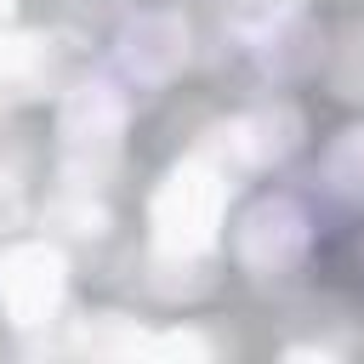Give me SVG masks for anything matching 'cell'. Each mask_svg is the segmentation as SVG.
<instances>
[{"label": "cell", "mask_w": 364, "mask_h": 364, "mask_svg": "<svg viewBox=\"0 0 364 364\" xmlns=\"http://www.w3.org/2000/svg\"><path fill=\"white\" fill-rule=\"evenodd\" d=\"M222 210H228V176L210 159H182L159 182L154 210H148L159 256H171V262L205 256L216 245V233H222Z\"/></svg>", "instance_id": "1"}, {"label": "cell", "mask_w": 364, "mask_h": 364, "mask_svg": "<svg viewBox=\"0 0 364 364\" xmlns=\"http://www.w3.org/2000/svg\"><path fill=\"white\" fill-rule=\"evenodd\" d=\"M119 136H125V97L108 80H85L63 97L57 148H63V165L74 182H97L119 159Z\"/></svg>", "instance_id": "2"}, {"label": "cell", "mask_w": 364, "mask_h": 364, "mask_svg": "<svg viewBox=\"0 0 364 364\" xmlns=\"http://www.w3.org/2000/svg\"><path fill=\"white\" fill-rule=\"evenodd\" d=\"M68 296V267H63V250L57 245H11L0 250V307L17 330H40L57 318Z\"/></svg>", "instance_id": "3"}, {"label": "cell", "mask_w": 364, "mask_h": 364, "mask_svg": "<svg viewBox=\"0 0 364 364\" xmlns=\"http://www.w3.org/2000/svg\"><path fill=\"white\" fill-rule=\"evenodd\" d=\"M233 250H239V262H245L256 279L290 273V267L301 262V250H307V216H301V205L284 199V193L256 199V205L239 216Z\"/></svg>", "instance_id": "4"}, {"label": "cell", "mask_w": 364, "mask_h": 364, "mask_svg": "<svg viewBox=\"0 0 364 364\" xmlns=\"http://www.w3.org/2000/svg\"><path fill=\"white\" fill-rule=\"evenodd\" d=\"M114 57H119V74L125 80L159 85V80H171L188 63V23L171 17V11H142V17H131L119 28Z\"/></svg>", "instance_id": "5"}, {"label": "cell", "mask_w": 364, "mask_h": 364, "mask_svg": "<svg viewBox=\"0 0 364 364\" xmlns=\"http://www.w3.org/2000/svg\"><path fill=\"white\" fill-rule=\"evenodd\" d=\"M216 142H222L239 165H273V159L296 154V142H301V114H296L290 102H262V108L239 114L233 125H222Z\"/></svg>", "instance_id": "6"}, {"label": "cell", "mask_w": 364, "mask_h": 364, "mask_svg": "<svg viewBox=\"0 0 364 364\" xmlns=\"http://www.w3.org/2000/svg\"><path fill=\"white\" fill-rule=\"evenodd\" d=\"M57 74V40L46 34H0V91L34 97Z\"/></svg>", "instance_id": "7"}, {"label": "cell", "mask_w": 364, "mask_h": 364, "mask_svg": "<svg viewBox=\"0 0 364 364\" xmlns=\"http://www.w3.org/2000/svg\"><path fill=\"white\" fill-rule=\"evenodd\" d=\"M74 347L91 353V358H136V353H142V330H136L131 318H119V313H97V318L80 330Z\"/></svg>", "instance_id": "8"}, {"label": "cell", "mask_w": 364, "mask_h": 364, "mask_svg": "<svg viewBox=\"0 0 364 364\" xmlns=\"http://www.w3.org/2000/svg\"><path fill=\"white\" fill-rule=\"evenodd\" d=\"M51 216H57L68 233H80V239H97V233L108 228V210H102V199H91V182H74V188L51 205Z\"/></svg>", "instance_id": "9"}, {"label": "cell", "mask_w": 364, "mask_h": 364, "mask_svg": "<svg viewBox=\"0 0 364 364\" xmlns=\"http://www.w3.org/2000/svg\"><path fill=\"white\" fill-rule=\"evenodd\" d=\"M330 182L336 193H364V131H347L336 148H330Z\"/></svg>", "instance_id": "10"}, {"label": "cell", "mask_w": 364, "mask_h": 364, "mask_svg": "<svg viewBox=\"0 0 364 364\" xmlns=\"http://www.w3.org/2000/svg\"><path fill=\"white\" fill-rule=\"evenodd\" d=\"M136 358H210V341L199 330H159V336H142Z\"/></svg>", "instance_id": "11"}, {"label": "cell", "mask_w": 364, "mask_h": 364, "mask_svg": "<svg viewBox=\"0 0 364 364\" xmlns=\"http://www.w3.org/2000/svg\"><path fill=\"white\" fill-rule=\"evenodd\" d=\"M17 210H23V182H17L11 171H0V228L17 222Z\"/></svg>", "instance_id": "12"}, {"label": "cell", "mask_w": 364, "mask_h": 364, "mask_svg": "<svg viewBox=\"0 0 364 364\" xmlns=\"http://www.w3.org/2000/svg\"><path fill=\"white\" fill-rule=\"evenodd\" d=\"M6 11H11V0H0V17H6Z\"/></svg>", "instance_id": "13"}]
</instances>
